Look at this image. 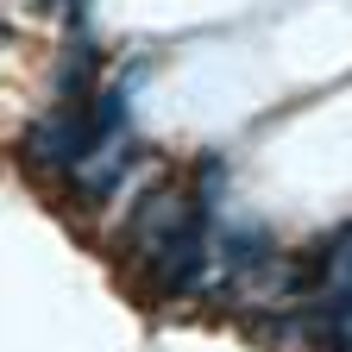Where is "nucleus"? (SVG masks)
<instances>
[{"label":"nucleus","mask_w":352,"mask_h":352,"mask_svg":"<svg viewBox=\"0 0 352 352\" xmlns=\"http://www.w3.org/2000/svg\"><path fill=\"white\" fill-rule=\"evenodd\" d=\"M120 126H126V101H120V95H95L88 107H57V113H44V120L25 132V151H32L38 164L76 170L82 157H95Z\"/></svg>","instance_id":"f257e3e1"},{"label":"nucleus","mask_w":352,"mask_h":352,"mask_svg":"<svg viewBox=\"0 0 352 352\" xmlns=\"http://www.w3.org/2000/svg\"><path fill=\"white\" fill-rule=\"evenodd\" d=\"M321 264H327V302H321V315L346 321L352 315V239H340Z\"/></svg>","instance_id":"f03ea898"},{"label":"nucleus","mask_w":352,"mask_h":352,"mask_svg":"<svg viewBox=\"0 0 352 352\" xmlns=\"http://www.w3.org/2000/svg\"><path fill=\"white\" fill-rule=\"evenodd\" d=\"M327 352H352V321H346V327H333V333H327Z\"/></svg>","instance_id":"7ed1b4c3"},{"label":"nucleus","mask_w":352,"mask_h":352,"mask_svg":"<svg viewBox=\"0 0 352 352\" xmlns=\"http://www.w3.org/2000/svg\"><path fill=\"white\" fill-rule=\"evenodd\" d=\"M38 7H44V13H57V7H63V13H82V0H38Z\"/></svg>","instance_id":"20e7f679"}]
</instances>
